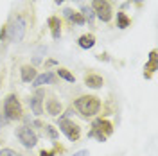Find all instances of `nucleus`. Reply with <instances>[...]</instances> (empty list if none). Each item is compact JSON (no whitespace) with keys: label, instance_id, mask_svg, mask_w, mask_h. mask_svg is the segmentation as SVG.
Segmentation results:
<instances>
[{"label":"nucleus","instance_id":"10","mask_svg":"<svg viewBox=\"0 0 158 156\" xmlns=\"http://www.w3.org/2000/svg\"><path fill=\"white\" fill-rule=\"evenodd\" d=\"M156 50H151L149 52V61L146 63V67H144V76L146 79H151L153 77V74L156 72Z\"/></svg>","mask_w":158,"mask_h":156},{"label":"nucleus","instance_id":"25","mask_svg":"<svg viewBox=\"0 0 158 156\" xmlns=\"http://www.w3.org/2000/svg\"><path fill=\"white\" fill-rule=\"evenodd\" d=\"M135 2H138V4H140V2H144V0H135Z\"/></svg>","mask_w":158,"mask_h":156},{"label":"nucleus","instance_id":"6","mask_svg":"<svg viewBox=\"0 0 158 156\" xmlns=\"http://www.w3.org/2000/svg\"><path fill=\"white\" fill-rule=\"evenodd\" d=\"M94 13H95V16H97L101 22H104V23H108L111 16H113V11H111V6H110L108 0H92V6H90Z\"/></svg>","mask_w":158,"mask_h":156},{"label":"nucleus","instance_id":"19","mask_svg":"<svg viewBox=\"0 0 158 156\" xmlns=\"http://www.w3.org/2000/svg\"><path fill=\"white\" fill-rule=\"evenodd\" d=\"M83 18H85V22H88L90 25H92V23H94V18H95L94 9H92V7H83Z\"/></svg>","mask_w":158,"mask_h":156},{"label":"nucleus","instance_id":"2","mask_svg":"<svg viewBox=\"0 0 158 156\" xmlns=\"http://www.w3.org/2000/svg\"><path fill=\"white\" fill-rule=\"evenodd\" d=\"M4 115L7 120H20L23 117V109L20 104L18 97L15 93H9L7 97L4 99Z\"/></svg>","mask_w":158,"mask_h":156},{"label":"nucleus","instance_id":"4","mask_svg":"<svg viewBox=\"0 0 158 156\" xmlns=\"http://www.w3.org/2000/svg\"><path fill=\"white\" fill-rule=\"evenodd\" d=\"M25 31H27V23L23 16H16L13 20V23L7 25V39L9 41H22L25 36Z\"/></svg>","mask_w":158,"mask_h":156},{"label":"nucleus","instance_id":"16","mask_svg":"<svg viewBox=\"0 0 158 156\" xmlns=\"http://www.w3.org/2000/svg\"><path fill=\"white\" fill-rule=\"evenodd\" d=\"M77 45L81 47V49H85V50L92 49V47L95 45V36H94V34H83V36H79Z\"/></svg>","mask_w":158,"mask_h":156},{"label":"nucleus","instance_id":"5","mask_svg":"<svg viewBox=\"0 0 158 156\" xmlns=\"http://www.w3.org/2000/svg\"><path fill=\"white\" fill-rule=\"evenodd\" d=\"M59 129L70 142H77L81 137V126L74 120H69V118H59Z\"/></svg>","mask_w":158,"mask_h":156},{"label":"nucleus","instance_id":"15","mask_svg":"<svg viewBox=\"0 0 158 156\" xmlns=\"http://www.w3.org/2000/svg\"><path fill=\"white\" fill-rule=\"evenodd\" d=\"M50 83H54V74L52 72H43V74H40V76H36L34 77V81H32V86H43V84H50Z\"/></svg>","mask_w":158,"mask_h":156},{"label":"nucleus","instance_id":"14","mask_svg":"<svg viewBox=\"0 0 158 156\" xmlns=\"http://www.w3.org/2000/svg\"><path fill=\"white\" fill-rule=\"evenodd\" d=\"M63 14H65V18H69L70 23H76V25H83V23H85L83 14L77 13L76 9H72V7H67V9L63 11Z\"/></svg>","mask_w":158,"mask_h":156},{"label":"nucleus","instance_id":"26","mask_svg":"<svg viewBox=\"0 0 158 156\" xmlns=\"http://www.w3.org/2000/svg\"><path fill=\"white\" fill-rule=\"evenodd\" d=\"M2 142H4V140H2V138H0V146H2Z\"/></svg>","mask_w":158,"mask_h":156},{"label":"nucleus","instance_id":"13","mask_svg":"<svg viewBox=\"0 0 158 156\" xmlns=\"http://www.w3.org/2000/svg\"><path fill=\"white\" fill-rule=\"evenodd\" d=\"M20 76H22V81H23V83H32L34 77L38 76V72H36V68H34L32 65H23V67L20 68Z\"/></svg>","mask_w":158,"mask_h":156},{"label":"nucleus","instance_id":"17","mask_svg":"<svg viewBox=\"0 0 158 156\" xmlns=\"http://www.w3.org/2000/svg\"><path fill=\"white\" fill-rule=\"evenodd\" d=\"M129 23H131V18L124 11H118L117 13V27L118 29H126V27H129Z\"/></svg>","mask_w":158,"mask_h":156},{"label":"nucleus","instance_id":"18","mask_svg":"<svg viewBox=\"0 0 158 156\" xmlns=\"http://www.w3.org/2000/svg\"><path fill=\"white\" fill-rule=\"evenodd\" d=\"M58 76L61 79H65V81H69V83H74V81H76L74 74H70V70L65 68V67H59V68H58Z\"/></svg>","mask_w":158,"mask_h":156},{"label":"nucleus","instance_id":"9","mask_svg":"<svg viewBox=\"0 0 158 156\" xmlns=\"http://www.w3.org/2000/svg\"><path fill=\"white\" fill-rule=\"evenodd\" d=\"M85 84H86L88 88H94V90H97V88H102V84H104V79L101 77L99 74L88 72V74H85Z\"/></svg>","mask_w":158,"mask_h":156},{"label":"nucleus","instance_id":"1","mask_svg":"<svg viewBox=\"0 0 158 156\" xmlns=\"http://www.w3.org/2000/svg\"><path fill=\"white\" fill-rule=\"evenodd\" d=\"M74 106H76L81 117L92 118L101 111V99L95 97V95H81V97L76 99Z\"/></svg>","mask_w":158,"mask_h":156},{"label":"nucleus","instance_id":"7","mask_svg":"<svg viewBox=\"0 0 158 156\" xmlns=\"http://www.w3.org/2000/svg\"><path fill=\"white\" fill-rule=\"evenodd\" d=\"M16 137H18V140L27 147V149H31V147H34L36 144H38V135H36L29 126L16 127Z\"/></svg>","mask_w":158,"mask_h":156},{"label":"nucleus","instance_id":"21","mask_svg":"<svg viewBox=\"0 0 158 156\" xmlns=\"http://www.w3.org/2000/svg\"><path fill=\"white\" fill-rule=\"evenodd\" d=\"M0 156H22L18 151H15V149H9V147H6V149H2L0 151Z\"/></svg>","mask_w":158,"mask_h":156},{"label":"nucleus","instance_id":"3","mask_svg":"<svg viewBox=\"0 0 158 156\" xmlns=\"http://www.w3.org/2000/svg\"><path fill=\"white\" fill-rule=\"evenodd\" d=\"M113 133V124L110 120H104V118H97L94 120V126H92V131L88 133V137H95L99 142H106V138Z\"/></svg>","mask_w":158,"mask_h":156},{"label":"nucleus","instance_id":"24","mask_svg":"<svg viewBox=\"0 0 158 156\" xmlns=\"http://www.w3.org/2000/svg\"><path fill=\"white\" fill-rule=\"evenodd\" d=\"M54 2H56V4H61V2H63V0H54Z\"/></svg>","mask_w":158,"mask_h":156},{"label":"nucleus","instance_id":"20","mask_svg":"<svg viewBox=\"0 0 158 156\" xmlns=\"http://www.w3.org/2000/svg\"><path fill=\"white\" fill-rule=\"evenodd\" d=\"M43 129H45V135L50 138V140H56V138L59 137V133L56 131V127L50 126V124H47V126H43Z\"/></svg>","mask_w":158,"mask_h":156},{"label":"nucleus","instance_id":"8","mask_svg":"<svg viewBox=\"0 0 158 156\" xmlns=\"http://www.w3.org/2000/svg\"><path fill=\"white\" fill-rule=\"evenodd\" d=\"M43 92L41 90H38L36 92V95H31L29 97V106H31V109H32V113L34 115H41L43 113Z\"/></svg>","mask_w":158,"mask_h":156},{"label":"nucleus","instance_id":"12","mask_svg":"<svg viewBox=\"0 0 158 156\" xmlns=\"http://www.w3.org/2000/svg\"><path fill=\"white\" fill-rule=\"evenodd\" d=\"M47 23H49V27H50L52 38H54V39L61 38V18H59V16H49Z\"/></svg>","mask_w":158,"mask_h":156},{"label":"nucleus","instance_id":"11","mask_svg":"<svg viewBox=\"0 0 158 156\" xmlns=\"http://www.w3.org/2000/svg\"><path fill=\"white\" fill-rule=\"evenodd\" d=\"M45 108H47V113H49V115H52V117H58L59 113L63 111V106H61V102H59L56 97L47 99V102H45Z\"/></svg>","mask_w":158,"mask_h":156},{"label":"nucleus","instance_id":"23","mask_svg":"<svg viewBox=\"0 0 158 156\" xmlns=\"http://www.w3.org/2000/svg\"><path fill=\"white\" fill-rule=\"evenodd\" d=\"M74 156H88V151H86V149H81L77 153H74Z\"/></svg>","mask_w":158,"mask_h":156},{"label":"nucleus","instance_id":"22","mask_svg":"<svg viewBox=\"0 0 158 156\" xmlns=\"http://www.w3.org/2000/svg\"><path fill=\"white\" fill-rule=\"evenodd\" d=\"M56 151H58V149H54V151H45V149H43V151L40 153V156H54L56 154Z\"/></svg>","mask_w":158,"mask_h":156}]
</instances>
